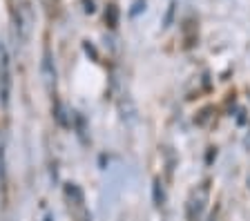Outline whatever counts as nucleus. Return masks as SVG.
Segmentation results:
<instances>
[{"label": "nucleus", "instance_id": "obj_1", "mask_svg": "<svg viewBox=\"0 0 250 221\" xmlns=\"http://www.w3.org/2000/svg\"><path fill=\"white\" fill-rule=\"evenodd\" d=\"M9 90H11V72H9V54L7 47L0 45V100L7 107L9 103Z\"/></svg>", "mask_w": 250, "mask_h": 221}]
</instances>
